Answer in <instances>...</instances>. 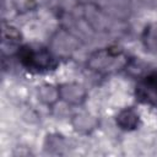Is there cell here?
I'll return each mask as SVG.
<instances>
[{
	"label": "cell",
	"instance_id": "1",
	"mask_svg": "<svg viewBox=\"0 0 157 157\" xmlns=\"http://www.w3.org/2000/svg\"><path fill=\"white\" fill-rule=\"evenodd\" d=\"M21 60L23 65L31 70H49L54 67V58L49 52L42 48H32L26 47L21 53Z\"/></svg>",
	"mask_w": 157,
	"mask_h": 157
},
{
	"label": "cell",
	"instance_id": "2",
	"mask_svg": "<svg viewBox=\"0 0 157 157\" xmlns=\"http://www.w3.org/2000/svg\"><path fill=\"white\" fill-rule=\"evenodd\" d=\"M145 87L148 91H151L153 94L157 96V72L147 77V80L145 82Z\"/></svg>",
	"mask_w": 157,
	"mask_h": 157
}]
</instances>
